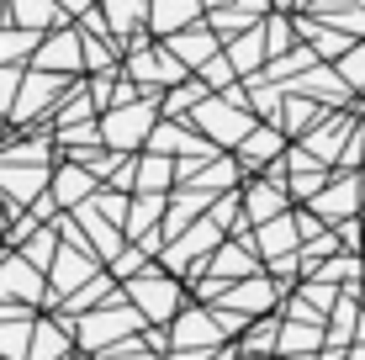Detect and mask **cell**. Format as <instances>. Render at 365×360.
<instances>
[{
	"instance_id": "cell-1",
	"label": "cell",
	"mask_w": 365,
	"mask_h": 360,
	"mask_svg": "<svg viewBox=\"0 0 365 360\" xmlns=\"http://www.w3.org/2000/svg\"><path fill=\"white\" fill-rule=\"evenodd\" d=\"M312 212L318 217H355L360 212V180H339V185H323L318 196H312Z\"/></svg>"
},
{
	"instance_id": "cell-2",
	"label": "cell",
	"mask_w": 365,
	"mask_h": 360,
	"mask_svg": "<svg viewBox=\"0 0 365 360\" xmlns=\"http://www.w3.org/2000/svg\"><path fill=\"white\" fill-rule=\"evenodd\" d=\"M143 128H148V106H128L122 117H106V143L117 148L122 133H143Z\"/></svg>"
},
{
	"instance_id": "cell-3",
	"label": "cell",
	"mask_w": 365,
	"mask_h": 360,
	"mask_svg": "<svg viewBox=\"0 0 365 360\" xmlns=\"http://www.w3.org/2000/svg\"><path fill=\"white\" fill-rule=\"evenodd\" d=\"M339 80L355 85V91H365V43H349L344 58H339Z\"/></svg>"
},
{
	"instance_id": "cell-4",
	"label": "cell",
	"mask_w": 365,
	"mask_h": 360,
	"mask_svg": "<svg viewBox=\"0 0 365 360\" xmlns=\"http://www.w3.org/2000/svg\"><path fill=\"white\" fill-rule=\"evenodd\" d=\"M91 196V175L85 170H64L58 175V202H85Z\"/></svg>"
},
{
	"instance_id": "cell-5",
	"label": "cell",
	"mask_w": 365,
	"mask_h": 360,
	"mask_svg": "<svg viewBox=\"0 0 365 360\" xmlns=\"http://www.w3.org/2000/svg\"><path fill=\"white\" fill-rule=\"evenodd\" d=\"M16 21H27V27H48V21H58V11L48 6V0H16Z\"/></svg>"
},
{
	"instance_id": "cell-6",
	"label": "cell",
	"mask_w": 365,
	"mask_h": 360,
	"mask_svg": "<svg viewBox=\"0 0 365 360\" xmlns=\"http://www.w3.org/2000/svg\"><path fill=\"white\" fill-rule=\"evenodd\" d=\"M275 148H281V133H255V138H249V148H244V159H249V165H259V159H270L275 154Z\"/></svg>"
},
{
	"instance_id": "cell-7",
	"label": "cell",
	"mask_w": 365,
	"mask_h": 360,
	"mask_svg": "<svg viewBox=\"0 0 365 360\" xmlns=\"http://www.w3.org/2000/svg\"><path fill=\"white\" fill-rule=\"evenodd\" d=\"M138 297H143L148 307H159L154 318H170V307H175V292H170V287H148V281H143V287H138Z\"/></svg>"
},
{
	"instance_id": "cell-8",
	"label": "cell",
	"mask_w": 365,
	"mask_h": 360,
	"mask_svg": "<svg viewBox=\"0 0 365 360\" xmlns=\"http://www.w3.org/2000/svg\"><path fill=\"white\" fill-rule=\"evenodd\" d=\"M233 302H238V307H270V302H275V287H265V281H255V287H244V292L233 297Z\"/></svg>"
},
{
	"instance_id": "cell-9",
	"label": "cell",
	"mask_w": 365,
	"mask_h": 360,
	"mask_svg": "<svg viewBox=\"0 0 365 360\" xmlns=\"http://www.w3.org/2000/svg\"><path fill=\"white\" fill-rule=\"evenodd\" d=\"M286 244H297L292 222H286V217H275V222H265V250H286Z\"/></svg>"
},
{
	"instance_id": "cell-10",
	"label": "cell",
	"mask_w": 365,
	"mask_h": 360,
	"mask_svg": "<svg viewBox=\"0 0 365 360\" xmlns=\"http://www.w3.org/2000/svg\"><path fill=\"white\" fill-rule=\"evenodd\" d=\"M275 207H281V191H270V185H255V217H270Z\"/></svg>"
},
{
	"instance_id": "cell-11",
	"label": "cell",
	"mask_w": 365,
	"mask_h": 360,
	"mask_svg": "<svg viewBox=\"0 0 365 360\" xmlns=\"http://www.w3.org/2000/svg\"><path fill=\"white\" fill-rule=\"evenodd\" d=\"M69 53H74V37H64V43H58V48H48V53L37 58V64H48V69H53V64H74Z\"/></svg>"
},
{
	"instance_id": "cell-12",
	"label": "cell",
	"mask_w": 365,
	"mask_h": 360,
	"mask_svg": "<svg viewBox=\"0 0 365 360\" xmlns=\"http://www.w3.org/2000/svg\"><path fill=\"white\" fill-rule=\"evenodd\" d=\"M159 180H170V165H159V159H154V165L143 170V185H154V191H159Z\"/></svg>"
},
{
	"instance_id": "cell-13",
	"label": "cell",
	"mask_w": 365,
	"mask_h": 360,
	"mask_svg": "<svg viewBox=\"0 0 365 360\" xmlns=\"http://www.w3.org/2000/svg\"><path fill=\"white\" fill-rule=\"evenodd\" d=\"M360 207H365V175H360Z\"/></svg>"
},
{
	"instance_id": "cell-14",
	"label": "cell",
	"mask_w": 365,
	"mask_h": 360,
	"mask_svg": "<svg viewBox=\"0 0 365 360\" xmlns=\"http://www.w3.org/2000/svg\"><path fill=\"white\" fill-rule=\"evenodd\" d=\"M360 250H365V233H360Z\"/></svg>"
}]
</instances>
